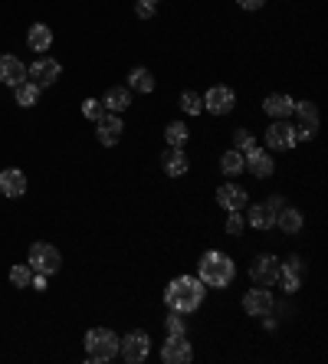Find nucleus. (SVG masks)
I'll return each mask as SVG.
<instances>
[{"instance_id": "f257e3e1", "label": "nucleus", "mask_w": 328, "mask_h": 364, "mask_svg": "<svg viewBox=\"0 0 328 364\" xmlns=\"http://www.w3.org/2000/svg\"><path fill=\"white\" fill-rule=\"evenodd\" d=\"M207 299V286L197 276H177L164 286V305L171 312L181 315H194Z\"/></svg>"}, {"instance_id": "f03ea898", "label": "nucleus", "mask_w": 328, "mask_h": 364, "mask_svg": "<svg viewBox=\"0 0 328 364\" xmlns=\"http://www.w3.org/2000/svg\"><path fill=\"white\" fill-rule=\"evenodd\" d=\"M197 273H201V282L207 289H227L230 282L237 279V263L230 260L227 253L220 250H207L201 256V263H197Z\"/></svg>"}, {"instance_id": "7ed1b4c3", "label": "nucleus", "mask_w": 328, "mask_h": 364, "mask_svg": "<svg viewBox=\"0 0 328 364\" xmlns=\"http://www.w3.org/2000/svg\"><path fill=\"white\" fill-rule=\"evenodd\" d=\"M82 341H86V358L92 364H109L118 358V335L112 328H89Z\"/></svg>"}, {"instance_id": "20e7f679", "label": "nucleus", "mask_w": 328, "mask_h": 364, "mask_svg": "<svg viewBox=\"0 0 328 364\" xmlns=\"http://www.w3.org/2000/svg\"><path fill=\"white\" fill-rule=\"evenodd\" d=\"M148 354H152V335L148 331L135 328V331H128L125 338H118V358L125 364L148 361Z\"/></svg>"}, {"instance_id": "39448f33", "label": "nucleus", "mask_w": 328, "mask_h": 364, "mask_svg": "<svg viewBox=\"0 0 328 364\" xmlns=\"http://www.w3.org/2000/svg\"><path fill=\"white\" fill-rule=\"evenodd\" d=\"M26 266L33 273H43V276H56L60 266H63V256L53 243H33L30 246V256H26Z\"/></svg>"}, {"instance_id": "423d86ee", "label": "nucleus", "mask_w": 328, "mask_h": 364, "mask_svg": "<svg viewBox=\"0 0 328 364\" xmlns=\"http://www.w3.org/2000/svg\"><path fill=\"white\" fill-rule=\"evenodd\" d=\"M295 141V125L289 118H273V125L266 128V148L269 151H292Z\"/></svg>"}, {"instance_id": "0eeeda50", "label": "nucleus", "mask_w": 328, "mask_h": 364, "mask_svg": "<svg viewBox=\"0 0 328 364\" xmlns=\"http://www.w3.org/2000/svg\"><path fill=\"white\" fill-rule=\"evenodd\" d=\"M237 109V92L230 86H210L203 95V112L210 115H230Z\"/></svg>"}, {"instance_id": "6e6552de", "label": "nucleus", "mask_w": 328, "mask_h": 364, "mask_svg": "<svg viewBox=\"0 0 328 364\" xmlns=\"http://www.w3.org/2000/svg\"><path fill=\"white\" fill-rule=\"evenodd\" d=\"M250 279L256 282V286H276V279H279V256H273V253H259V256H253Z\"/></svg>"}, {"instance_id": "1a4fd4ad", "label": "nucleus", "mask_w": 328, "mask_h": 364, "mask_svg": "<svg viewBox=\"0 0 328 364\" xmlns=\"http://www.w3.org/2000/svg\"><path fill=\"white\" fill-rule=\"evenodd\" d=\"M243 312L250 315V318H263V315L276 312V299H273V292L269 286H256L243 295Z\"/></svg>"}, {"instance_id": "9d476101", "label": "nucleus", "mask_w": 328, "mask_h": 364, "mask_svg": "<svg viewBox=\"0 0 328 364\" xmlns=\"http://www.w3.org/2000/svg\"><path fill=\"white\" fill-rule=\"evenodd\" d=\"M161 361L164 364H190L194 361V345L188 335H167L161 345Z\"/></svg>"}, {"instance_id": "9b49d317", "label": "nucleus", "mask_w": 328, "mask_h": 364, "mask_svg": "<svg viewBox=\"0 0 328 364\" xmlns=\"http://www.w3.org/2000/svg\"><path fill=\"white\" fill-rule=\"evenodd\" d=\"M122 135H125V122H122V115L105 112L99 122H95V138H99L102 148H115V145L122 141Z\"/></svg>"}, {"instance_id": "f8f14e48", "label": "nucleus", "mask_w": 328, "mask_h": 364, "mask_svg": "<svg viewBox=\"0 0 328 364\" xmlns=\"http://www.w3.org/2000/svg\"><path fill=\"white\" fill-rule=\"evenodd\" d=\"M60 73H63V66L56 63L53 56H37L33 63L26 66V79H33L39 89H43V86H53V82L60 79Z\"/></svg>"}, {"instance_id": "ddd939ff", "label": "nucleus", "mask_w": 328, "mask_h": 364, "mask_svg": "<svg viewBox=\"0 0 328 364\" xmlns=\"http://www.w3.org/2000/svg\"><path fill=\"white\" fill-rule=\"evenodd\" d=\"M217 203H220V210H246V203H250V194L243 184H220L217 188Z\"/></svg>"}, {"instance_id": "4468645a", "label": "nucleus", "mask_w": 328, "mask_h": 364, "mask_svg": "<svg viewBox=\"0 0 328 364\" xmlns=\"http://www.w3.org/2000/svg\"><path fill=\"white\" fill-rule=\"evenodd\" d=\"M243 171H250L253 177H273L276 174V161H273V154L263 148H253L243 154Z\"/></svg>"}, {"instance_id": "2eb2a0df", "label": "nucleus", "mask_w": 328, "mask_h": 364, "mask_svg": "<svg viewBox=\"0 0 328 364\" xmlns=\"http://www.w3.org/2000/svg\"><path fill=\"white\" fill-rule=\"evenodd\" d=\"M24 79H26V66L20 63V56L3 53V56H0V82H3V86H10V89H17Z\"/></svg>"}, {"instance_id": "dca6fc26", "label": "nucleus", "mask_w": 328, "mask_h": 364, "mask_svg": "<svg viewBox=\"0 0 328 364\" xmlns=\"http://www.w3.org/2000/svg\"><path fill=\"white\" fill-rule=\"evenodd\" d=\"M161 167L167 177H184L190 171V154L184 148H167L161 154Z\"/></svg>"}, {"instance_id": "f3484780", "label": "nucleus", "mask_w": 328, "mask_h": 364, "mask_svg": "<svg viewBox=\"0 0 328 364\" xmlns=\"http://www.w3.org/2000/svg\"><path fill=\"white\" fill-rule=\"evenodd\" d=\"M292 109H295V99L286 92H269L263 99V112L269 118H292Z\"/></svg>"}, {"instance_id": "a211bd4d", "label": "nucleus", "mask_w": 328, "mask_h": 364, "mask_svg": "<svg viewBox=\"0 0 328 364\" xmlns=\"http://www.w3.org/2000/svg\"><path fill=\"white\" fill-rule=\"evenodd\" d=\"M246 207H250V203H246ZM243 220H246L253 230H263V233H266V230H276V210H273L266 201L256 203V207H250Z\"/></svg>"}, {"instance_id": "6ab92c4d", "label": "nucleus", "mask_w": 328, "mask_h": 364, "mask_svg": "<svg viewBox=\"0 0 328 364\" xmlns=\"http://www.w3.org/2000/svg\"><path fill=\"white\" fill-rule=\"evenodd\" d=\"M0 194H3V197H24L26 194V174L20 167L0 171Z\"/></svg>"}, {"instance_id": "aec40b11", "label": "nucleus", "mask_w": 328, "mask_h": 364, "mask_svg": "<svg viewBox=\"0 0 328 364\" xmlns=\"http://www.w3.org/2000/svg\"><path fill=\"white\" fill-rule=\"evenodd\" d=\"M26 46L33 53H50V46H53V30L46 24H33L30 30H26Z\"/></svg>"}, {"instance_id": "412c9836", "label": "nucleus", "mask_w": 328, "mask_h": 364, "mask_svg": "<svg viewBox=\"0 0 328 364\" xmlns=\"http://www.w3.org/2000/svg\"><path fill=\"white\" fill-rule=\"evenodd\" d=\"M102 105L109 109V112L115 115H122L131 105V89L128 86H112V89H105V95H102Z\"/></svg>"}, {"instance_id": "4be33fe9", "label": "nucleus", "mask_w": 328, "mask_h": 364, "mask_svg": "<svg viewBox=\"0 0 328 364\" xmlns=\"http://www.w3.org/2000/svg\"><path fill=\"white\" fill-rule=\"evenodd\" d=\"M125 86L131 89V92H145V95H152L154 92V73L148 69V66H135L131 73H128V79H125Z\"/></svg>"}, {"instance_id": "5701e85b", "label": "nucleus", "mask_w": 328, "mask_h": 364, "mask_svg": "<svg viewBox=\"0 0 328 364\" xmlns=\"http://www.w3.org/2000/svg\"><path fill=\"white\" fill-rule=\"evenodd\" d=\"M276 226L282 230V233H289V237H295V233H299V230L305 226L302 210H299V207H289V203H286V207H282V210L276 214Z\"/></svg>"}, {"instance_id": "b1692460", "label": "nucleus", "mask_w": 328, "mask_h": 364, "mask_svg": "<svg viewBox=\"0 0 328 364\" xmlns=\"http://www.w3.org/2000/svg\"><path fill=\"white\" fill-rule=\"evenodd\" d=\"M39 92H43V89H39L33 79H24L20 86L13 89V95H17V105H20V109H33V105L39 102Z\"/></svg>"}, {"instance_id": "393cba45", "label": "nucleus", "mask_w": 328, "mask_h": 364, "mask_svg": "<svg viewBox=\"0 0 328 364\" xmlns=\"http://www.w3.org/2000/svg\"><path fill=\"white\" fill-rule=\"evenodd\" d=\"M164 138H167V148H184L190 138V128L184 122H167L164 128Z\"/></svg>"}, {"instance_id": "a878e982", "label": "nucleus", "mask_w": 328, "mask_h": 364, "mask_svg": "<svg viewBox=\"0 0 328 364\" xmlns=\"http://www.w3.org/2000/svg\"><path fill=\"white\" fill-rule=\"evenodd\" d=\"M220 171H224L227 177L243 174V151H237V148L224 151V158H220Z\"/></svg>"}, {"instance_id": "bb28decb", "label": "nucleus", "mask_w": 328, "mask_h": 364, "mask_svg": "<svg viewBox=\"0 0 328 364\" xmlns=\"http://www.w3.org/2000/svg\"><path fill=\"white\" fill-rule=\"evenodd\" d=\"M276 286H282V292L295 295V292L302 289V273H292V269H282V266H279V279H276Z\"/></svg>"}, {"instance_id": "cd10ccee", "label": "nucleus", "mask_w": 328, "mask_h": 364, "mask_svg": "<svg viewBox=\"0 0 328 364\" xmlns=\"http://www.w3.org/2000/svg\"><path fill=\"white\" fill-rule=\"evenodd\" d=\"M292 115H299V125H316L318 128V105L316 102H295Z\"/></svg>"}, {"instance_id": "c85d7f7f", "label": "nucleus", "mask_w": 328, "mask_h": 364, "mask_svg": "<svg viewBox=\"0 0 328 364\" xmlns=\"http://www.w3.org/2000/svg\"><path fill=\"white\" fill-rule=\"evenodd\" d=\"M30 282H33V269H30L26 263L13 266V269H10V286H13V289H26Z\"/></svg>"}, {"instance_id": "c756f323", "label": "nucleus", "mask_w": 328, "mask_h": 364, "mask_svg": "<svg viewBox=\"0 0 328 364\" xmlns=\"http://www.w3.org/2000/svg\"><path fill=\"white\" fill-rule=\"evenodd\" d=\"M181 109L188 115H201L203 112V95H197V92H181Z\"/></svg>"}, {"instance_id": "7c9ffc66", "label": "nucleus", "mask_w": 328, "mask_h": 364, "mask_svg": "<svg viewBox=\"0 0 328 364\" xmlns=\"http://www.w3.org/2000/svg\"><path fill=\"white\" fill-rule=\"evenodd\" d=\"M164 331L167 335H188V322H184V315L181 312H171L164 318Z\"/></svg>"}, {"instance_id": "2f4dec72", "label": "nucleus", "mask_w": 328, "mask_h": 364, "mask_svg": "<svg viewBox=\"0 0 328 364\" xmlns=\"http://www.w3.org/2000/svg\"><path fill=\"white\" fill-rule=\"evenodd\" d=\"M233 148L243 151V154L256 148V138L250 135V128H237V131H233Z\"/></svg>"}, {"instance_id": "473e14b6", "label": "nucleus", "mask_w": 328, "mask_h": 364, "mask_svg": "<svg viewBox=\"0 0 328 364\" xmlns=\"http://www.w3.org/2000/svg\"><path fill=\"white\" fill-rule=\"evenodd\" d=\"M224 226H227V233H230V237H240L243 230H246L243 210H230V214H227V224H224Z\"/></svg>"}, {"instance_id": "72a5a7b5", "label": "nucleus", "mask_w": 328, "mask_h": 364, "mask_svg": "<svg viewBox=\"0 0 328 364\" xmlns=\"http://www.w3.org/2000/svg\"><path fill=\"white\" fill-rule=\"evenodd\" d=\"M82 115H86L89 122H99L102 115H105V105H102L99 99H86L82 102Z\"/></svg>"}, {"instance_id": "f704fd0d", "label": "nucleus", "mask_w": 328, "mask_h": 364, "mask_svg": "<svg viewBox=\"0 0 328 364\" xmlns=\"http://www.w3.org/2000/svg\"><path fill=\"white\" fill-rule=\"evenodd\" d=\"M154 13H158V3H154V0H138V3H135V17H138V20H152Z\"/></svg>"}, {"instance_id": "c9c22d12", "label": "nucleus", "mask_w": 328, "mask_h": 364, "mask_svg": "<svg viewBox=\"0 0 328 364\" xmlns=\"http://www.w3.org/2000/svg\"><path fill=\"white\" fill-rule=\"evenodd\" d=\"M279 266H282V269H292V273H302V276H305V263H302V256H299V253L286 256V263L279 260Z\"/></svg>"}, {"instance_id": "e433bc0d", "label": "nucleus", "mask_w": 328, "mask_h": 364, "mask_svg": "<svg viewBox=\"0 0 328 364\" xmlns=\"http://www.w3.org/2000/svg\"><path fill=\"white\" fill-rule=\"evenodd\" d=\"M318 135V128L316 125H295V141L302 145V141H312Z\"/></svg>"}, {"instance_id": "4c0bfd02", "label": "nucleus", "mask_w": 328, "mask_h": 364, "mask_svg": "<svg viewBox=\"0 0 328 364\" xmlns=\"http://www.w3.org/2000/svg\"><path fill=\"white\" fill-rule=\"evenodd\" d=\"M237 3H240L243 10H263L266 7V0H237Z\"/></svg>"}, {"instance_id": "58836bf2", "label": "nucleus", "mask_w": 328, "mask_h": 364, "mask_svg": "<svg viewBox=\"0 0 328 364\" xmlns=\"http://www.w3.org/2000/svg\"><path fill=\"white\" fill-rule=\"evenodd\" d=\"M46 279H50V276H43V273H33V282H30V286H33L37 292H46Z\"/></svg>"}, {"instance_id": "ea45409f", "label": "nucleus", "mask_w": 328, "mask_h": 364, "mask_svg": "<svg viewBox=\"0 0 328 364\" xmlns=\"http://www.w3.org/2000/svg\"><path fill=\"white\" fill-rule=\"evenodd\" d=\"M266 203H269V207H273V210H282V207H286V197H279V194H273V197H266Z\"/></svg>"}, {"instance_id": "a19ab883", "label": "nucleus", "mask_w": 328, "mask_h": 364, "mask_svg": "<svg viewBox=\"0 0 328 364\" xmlns=\"http://www.w3.org/2000/svg\"><path fill=\"white\" fill-rule=\"evenodd\" d=\"M263 325H266V331H276V318H273V312L263 315Z\"/></svg>"}, {"instance_id": "79ce46f5", "label": "nucleus", "mask_w": 328, "mask_h": 364, "mask_svg": "<svg viewBox=\"0 0 328 364\" xmlns=\"http://www.w3.org/2000/svg\"><path fill=\"white\" fill-rule=\"evenodd\" d=\"M154 3H158V0H154Z\"/></svg>"}]
</instances>
